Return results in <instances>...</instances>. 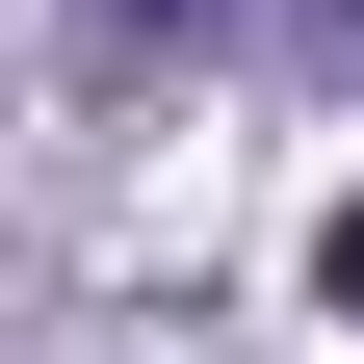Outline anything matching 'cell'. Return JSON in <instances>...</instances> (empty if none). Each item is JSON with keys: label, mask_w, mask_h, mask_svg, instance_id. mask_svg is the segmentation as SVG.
Returning <instances> with one entry per match:
<instances>
[{"label": "cell", "mask_w": 364, "mask_h": 364, "mask_svg": "<svg viewBox=\"0 0 364 364\" xmlns=\"http://www.w3.org/2000/svg\"><path fill=\"white\" fill-rule=\"evenodd\" d=\"M105 26H156V53H182V26H235V0H105Z\"/></svg>", "instance_id": "obj_1"}, {"label": "cell", "mask_w": 364, "mask_h": 364, "mask_svg": "<svg viewBox=\"0 0 364 364\" xmlns=\"http://www.w3.org/2000/svg\"><path fill=\"white\" fill-rule=\"evenodd\" d=\"M312 287H338V312H364V208H338V235H312Z\"/></svg>", "instance_id": "obj_2"}]
</instances>
